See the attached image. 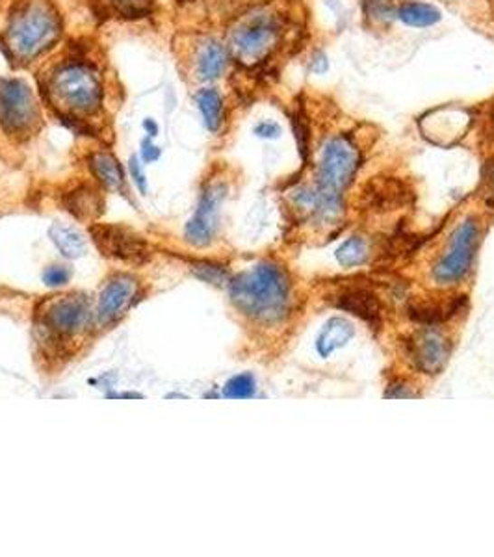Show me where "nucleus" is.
<instances>
[{
    "label": "nucleus",
    "instance_id": "39448f33",
    "mask_svg": "<svg viewBox=\"0 0 494 557\" xmlns=\"http://www.w3.org/2000/svg\"><path fill=\"white\" fill-rule=\"evenodd\" d=\"M359 164V149L347 136L331 137L322 149L314 188L326 214L333 220H338L342 212V190L356 177Z\"/></svg>",
    "mask_w": 494,
    "mask_h": 557
},
{
    "label": "nucleus",
    "instance_id": "dca6fc26",
    "mask_svg": "<svg viewBox=\"0 0 494 557\" xmlns=\"http://www.w3.org/2000/svg\"><path fill=\"white\" fill-rule=\"evenodd\" d=\"M102 6L116 19L141 21L157 10V0H100Z\"/></svg>",
    "mask_w": 494,
    "mask_h": 557
},
{
    "label": "nucleus",
    "instance_id": "9d476101",
    "mask_svg": "<svg viewBox=\"0 0 494 557\" xmlns=\"http://www.w3.org/2000/svg\"><path fill=\"white\" fill-rule=\"evenodd\" d=\"M139 297V281L130 273H116L99 296L97 320L100 326L119 322Z\"/></svg>",
    "mask_w": 494,
    "mask_h": 557
},
{
    "label": "nucleus",
    "instance_id": "f257e3e1",
    "mask_svg": "<svg viewBox=\"0 0 494 557\" xmlns=\"http://www.w3.org/2000/svg\"><path fill=\"white\" fill-rule=\"evenodd\" d=\"M38 90L45 107L71 130L88 136L109 104L104 67L88 51L67 49L42 69Z\"/></svg>",
    "mask_w": 494,
    "mask_h": 557
},
{
    "label": "nucleus",
    "instance_id": "f8f14e48",
    "mask_svg": "<svg viewBox=\"0 0 494 557\" xmlns=\"http://www.w3.org/2000/svg\"><path fill=\"white\" fill-rule=\"evenodd\" d=\"M88 167L93 179L109 192L127 195V173L119 158L109 149H97L88 156Z\"/></svg>",
    "mask_w": 494,
    "mask_h": 557
},
{
    "label": "nucleus",
    "instance_id": "4be33fe9",
    "mask_svg": "<svg viewBox=\"0 0 494 557\" xmlns=\"http://www.w3.org/2000/svg\"><path fill=\"white\" fill-rule=\"evenodd\" d=\"M138 156L144 164H157L162 158V147L155 144L153 137L144 136V139H141V144H139Z\"/></svg>",
    "mask_w": 494,
    "mask_h": 557
},
{
    "label": "nucleus",
    "instance_id": "393cba45",
    "mask_svg": "<svg viewBox=\"0 0 494 557\" xmlns=\"http://www.w3.org/2000/svg\"><path fill=\"white\" fill-rule=\"evenodd\" d=\"M487 195L492 199V203H494V165H492V169H490V173H489V177H487Z\"/></svg>",
    "mask_w": 494,
    "mask_h": 557
},
{
    "label": "nucleus",
    "instance_id": "20e7f679",
    "mask_svg": "<svg viewBox=\"0 0 494 557\" xmlns=\"http://www.w3.org/2000/svg\"><path fill=\"white\" fill-rule=\"evenodd\" d=\"M43 127L40 90L26 77H0V130L14 142H26Z\"/></svg>",
    "mask_w": 494,
    "mask_h": 557
},
{
    "label": "nucleus",
    "instance_id": "a878e982",
    "mask_svg": "<svg viewBox=\"0 0 494 557\" xmlns=\"http://www.w3.org/2000/svg\"><path fill=\"white\" fill-rule=\"evenodd\" d=\"M109 398H141V394H134V392H123V394H109Z\"/></svg>",
    "mask_w": 494,
    "mask_h": 557
},
{
    "label": "nucleus",
    "instance_id": "423d86ee",
    "mask_svg": "<svg viewBox=\"0 0 494 557\" xmlns=\"http://www.w3.org/2000/svg\"><path fill=\"white\" fill-rule=\"evenodd\" d=\"M280 23L277 15L257 10L243 15L229 32V51L234 60L252 67L264 61L277 47Z\"/></svg>",
    "mask_w": 494,
    "mask_h": 557
},
{
    "label": "nucleus",
    "instance_id": "6e6552de",
    "mask_svg": "<svg viewBox=\"0 0 494 557\" xmlns=\"http://www.w3.org/2000/svg\"><path fill=\"white\" fill-rule=\"evenodd\" d=\"M90 322L91 307L86 296L67 294L43 305L42 326L54 338L79 335L90 326Z\"/></svg>",
    "mask_w": 494,
    "mask_h": 557
},
{
    "label": "nucleus",
    "instance_id": "5701e85b",
    "mask_svg": "<svg viewBox=\"0 0 494 557\" xmlns=\"http://www.w3.org/2000/svg\"><path fill=\"white\" fill-rule=\"evenodd\" d=\"M253 132L259 136V137H264V139H275L280 136V127L273 121H261Z\"/></svg>",
    "mask_w": 494,
    "mask_h": 557
},
{
    "label": "nucleus",
    "instance_id": "f3484780",
    "mask_svg": "<svg viewBox=\"0 0 494 557\" xmlns=\"http://www.w3.org/2000/svg\"><path fill=\"white\" fill-rule=\"evenodd\" d=\"M398 19L414 28H426V26H433L435 23H439L442 15L432 5L407 3L398 10Z\"/></svg>",
    "mask_w": 494,
    "mask_h": 557
},
{
    "label": "nucleus",
    "instance_id": "4468645a",
    "mask_svg": "<svg viewBox=\"0 0 494 557\" xmlns=\"http://www.w3.org/2000/svg\"><path fill=\"white\" fill-rule=\"evenodd\" d=\"M63 204L77 220H91L102 212V203L97 190L90 186H81L65 195Z\"/></svg>",
    "mask_w": 494,
    "mask_h": 557
},
{
    "label": "nucleus",
    "instance_id": "ddd939ff",
    "mask_svg": "<svg viewBox=\"0 0 494 557\" xmlns=\"http://www.w3.org/2000/svg\"><path fill=\"white\" fill-rule=\"evenodd\" d=\"M192 99H194V104H195L201 123L206 128V132L220 134L227 119L225 99L222 91L216 86L204 84L194 91Z\"/></svg>",
    "mask_w": 494,
    "mask_h": 557
},
{
    "label": "nucleus",
    "instance_id": "6ab92c4d",
    "mask_svg": "<svg viewBox=\"0 0 494 557\" xmlns=\"http://www.w3.org/2000/svg\"><path fill=\"white\" fill-rule=\"evenodd\" d=\"M146 164L139 160L138 155H132L128 158V165H127V171H128V177L134 184V188L139 192V195H147L149 194V183H147V173H146Z\"/></svg>",
    "mask_w": 494,
    "mask_h": 557
},
{
    "label": "nucleus",
    "instance_id": "a211bd4d",
    "mask_svg": "<svg viewBox=\"0 0 494 557\" xmlns=\"http://www.w3.org/2000/svg\"><path fill=\"white\" fill-rule=\"evenodd\" d=\"M192 271L195 273V277L201 278V281H206L216 287L229 281V271L222 264H216V262H204V260L194 262Z\"/></svg>",
    "mask_w": 494,
    "mask_h": 557
},
{
    "label": "nucleus",
    "instance_id": "2eb2a0df",
    "mask_svg": "<svg viewBox=\"0 0 494 557\" xmlns=\"http://www.w3.org/2000/svg\"><path fill=\"white\" fill-rule=\"evenodd\" d=\"M49 236L56 246V250L65 259H79L86 253V248H88L86 238L75 227H69V225H63V223H54L49 229Z\"/></svg>",
    "mask_w": 494,
    "mask_h": 557
},
{
    "label": "nucleus",
    "instance_id": "aec40b11",
    "mask_svg": "<svg viewBox=\"0 0 494 557\" xmlns=\"http://www.w3.org/2000/svg\"><path fill=\"white\" fill-rule=\"evenodd\" d=\"M255 391V382L252 375H236L225 385V396L227 398H250Z\"/></svg>",
    "mask_w": 494,
    "mask_h": 557
},
{
    "label": "nucleus",
    "instance_id": "412c9836",
    "mask_svg": "<svg viewBox=\"0 0 494 557\" xmlns=\"http://www.w3.org/2000/svg\"><path fill=\"white\" fill-rule=\"evenodd\" d=\"M71 278V271L65 266H49L43 271V283L51 288L65 287Z\"/></svg>",
    "mask_w": 494,
    "mask_h": 557
},
{
    "label": "nucleus",
    "instance_id": "b1692460",
    "mask_svg": "<svg viewBox=\"0 0 494 557\" xmlns=\"http://www.w3.org/2000/svg\"><path fill=\"white\" fill-rule=\"evenodd\" d=\"M141 128H144L147 137H153V139H157L160 134V125L155 118H146L144 121H141Z\"/></svg>",
    "mask_w": 494,
    "mask_h": 557
},
{
    "label": "nucleus",
    "instance_id": "7ed1b4c3",
    "mask_svg": "<svg viewBox=\"0 0 494 557\" xmlns=\"http://www.w3.org/2000/svg\"><path fill=\"white\" fill-rule=\"evenodd\" d=\"M229 296L240 315L262 326L285 322L294 305L289 273L270 260L231 278Z\"/></svg>",
    "mask_w": 494,
    "mask_h": 557
},
{
    "label": "nucleus",
    "instance_id": "0eeeda50",
    "mask_svg": "<svg viewBox=\"0 0 494 557\" xmlns=\"http://www.w3.org/2000/svg\"><path fill=\"white\" fill-rule=\"evenodd\" d=\"M229 195V186L225 181H212L204 184L194 216L185 227L186 240L195 248L210 246L214 241L220 229V211Z\"/></svg>",
    "mask_w": 494,
    "mask_h": 557
},
{
    "label": "nucleus",
    "instance_id": "9b49d317",
    "mask_svg": "<svg viewBox=\"0 0 494 557\" xmlns=\"http://www.w3.org/2000/svg\"><path fill=\"white\" fill-rule=\"evenodd\" d=\"M190 58L192 75L203 86L218 82L227 73L229 63L233 60L229 45L212 36L197 40L192 47Z\"/></svg>",
    "mask_w": 494,
    "mask_h": 557
},
{
    "label": "nucleus",
    "instance_id": "f03ea898",
    "mask_svg": "<svg viewBox=\"0 0 494 557\" xmlns=\"http://www.w3.org/2000/svg\"><path fill=\"white\" fill-rule=\"evenodd\" d=\"M65 38V17L56 0H14L0 30V52L15 69L47 60Z\"/></svg>",
    "mask_w": 494,
    "mask_h": 557
},
{
    "label": "nucleus",
    "instance_id": "1a4fd4ad",
    "mask_svg": "<svg viewBox=\"0 0 494 557\" xmlns=\"http://www.w3.org/2000/svg\"><path fill=\"white\" fill-rule=\"evenodd\" d=\"M91 240L99 251L128 264H144L151 259V246L139 234L119 225H91Z\"/></svg>",
    "mask_w": 494,
    "mask_h": 557
}]
</instances>
